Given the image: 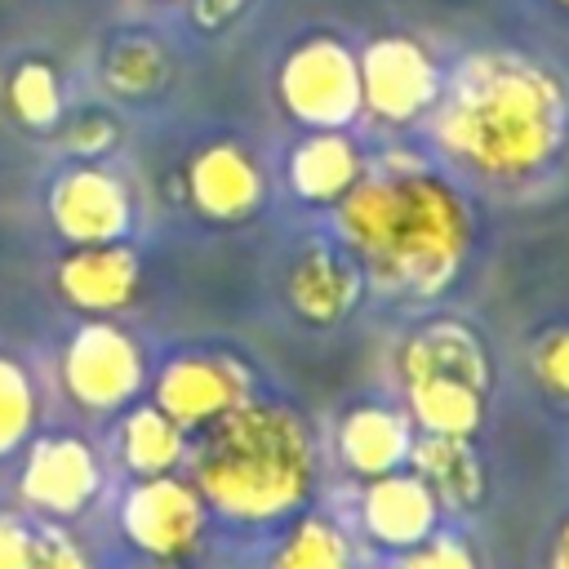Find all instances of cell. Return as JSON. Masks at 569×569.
<instances>
[{"mask_svg": "<svg viewBox=\"0 0 569 569\" xmlns=\"http://www.w3.org/2000/svg\"><path fill=\"white\" fill-rule=\"evenodd\" d=\"M427 120L453 164L489 182H529L569 147V89L520 49H480L458 62Z\"/></svg>", "mask_w": 569, "mask_h": 569, "instance_id": "cell-1", "label": "cell"}, {"mask_svg": "<svg viewBox=\"0 0 569 569\" xmlns=\"http://www.w3.org/2000/svg\"><path fill=\"white\" fill-rule=\"evenodd\" d=\"M338 240L382 293L436 298L471 253V209L453 182L418 160L365 169L333 204Z\"/></svg>", "mask_w": 569, "mask_h": 569, "instance_id": "cell-2", "label": "cell"}, {"mask_svg": "<svg viewBox=\"0 0 569 569\" xmlns=\"http://www.w3.org/2000/svg\"><path fill=\"white\" fill-rule=\"evenodd\" d=\"M191 485L209 511L240 525L298 516L316 489L311 431L293 409L249 396L218 422L200 427Z\"/></svg>", "mask_w": 569, "mask_h": 569, "instance_id": "cell-3", "label": "cell"}, {"mask_svg": "<svg viewBox=\"0 0 569 569\" xmlns=\"http://www.w3.org/2000/svg\"><path fill=\"white\" fill-rule=\"evenodd\" d=\"M276 98L302 129H347L360 120V67L356 49L338 36H307L276 71Z\"/></svg>", "mask_w": 569, "mask_h": 569, "instance_id": "cell-4", "label": "cell"}, {"mask_svg": "<svg viewBox=\"0 0 569 569\" xmlns=\"http://www.w3.org/2000/svg\"><path fill=\"white\" fill-rule=\"evenodd\" d=\"M360 67V116L387 129H409L431 116L445 76L413 36H378L356 53Z\"/></svg>", "mask_w": 569, "mask_h": 569, "instance_id": "cell-5", "label": "cell"}, {"mask_svg": "<svg viewBox=\"0 0 569 569\" xmlns=\"http://www.w3.org/2000/svg\"><path fill=\"white\" fill-rule=\"evenodd\" d=\"M204 520H209V507L200 489L173 471L138 476V485L124 493V507H120L124 538L160 565L187 560L204 538Z\"/></svg>", "mask_w": 569, "mask_h": 569, "instance_id": "cell-6", "label": "cell"}, {"mask_svg": "<svg viewBox=\"0 0 569 569\" xmlns=\"http://www.w3.org/2000/svg\"><path fill=\"white\" fill-rule=\"evenodd\" d=\"M62 378H67V391L84 409L107 413V409H124L142 391L147 365H142V351L133 347V338L124 329L98 320L71 338L67 360H62Z\"/></svg>", "mask_w": 569, "mask_h": 569, "instance_id": "cell-7", "label": "cell"}, {"mask_svg": "<svg viewBox=\"0 0 569 569\" xmlns=\"http://www.w3.org/2000/svg\"><path fill=\"white\" fill-rule=\"evenodd\" d=\"M240 400H249V369L218 351L178 356L156 378V409L169 413L182 431H200L218 422Z\"/></svg>", "mask_w": 569, "mask_h": 569, "instance_id": "cell-8", "label": "cell"}, {"mask_svg": "<svg viewBox=\"0 0 569 569\" xmlns=\"http://www.w3.org/2000/svg\"><path fill=\"white\" fill-rule=\"evenodd\" d=\"M49 213L58 231L76 244H116L133 222V204L124 182L102 164L67 169L49 191Z\"/></svg>", "mask_w": 569, "mask_h": 569, "instance_id": "cell-9", "label": "cell"}, {"mask_svg": "<svg viewBox=\"0 0 569 569\" xmlns=\"http://www.w3.org/2000/svg\"><path fill=\"white\" fill-rule=\"evenodd\" d=\"M365 293V271L347 249L302 244L284 267V302L307 325H338Z\"/></svg>", "mask_w": 569, "mask_h": 569, "instance_id": "cell-10", "label": "cell"}, {"mask_svg": "<svg viewBox=\"0 0 569 569\" xmlns=\"http://www.w3.org/2000/svg\"><path fill=\"white\" fill-rule=\"evenodd\" d=\"M440 525V502L431 498V489L409 471H387L365 480L360 489V529L373 547L382 551H409L418 542H427Z\"/></svg>", "mask_w": 569, "mask_h": 569, "instance_id": "cell-11", "label": "cell"}, {"mask_svg": "<svg viewBox=\"0 0 569 569\" xmlns=\"http://www.w3.org/2000/svg\"><path fill=\"white\" fill-rule=\"evenodd\" d=\"M187 191L191 204L213 222H244L262 209L267 178L258 160L236 142H213L187 164Z\"/></svg>", "mask_w": 569, "mask_h": 569, "instance_id": "cell-12", "label": "cell"}, {"mask_svg": "<svg viewBox=\"0 0 569 569\" xmlns=\"http://www.w3.org/2000/svg\"><path fill=\"white\" fill-rule=\"evenodd\" d=\"M22 493L49 516H76L98 493V458L76 436L40 440L22 471Z\"/></svg>", "mask_w": 569, "mask_h": 569, "instance_id": "cell-13", "label": "cell"}, {"mask_svg": "<svg viewBox=\"0 0 569 569\" xmlns=\"http://www.w3.org/2000/svg\"><path fill=\"white\" fill-rule=\"evenodd\" d=\"M409 449H413V422L400 409L356 405L338 422V458L356 480H373L409 467Z\"/></svg>", "mask_w": 569, "mask_h": 569, "instance_id": "cell-14", "label": "cell"}, {"mask_svg": "<svg viewBox=\"0 0 569 569\" xmlns=\"http://www.w3.org/2000/svg\"><path fill=\"white\" fill-rule=\"evenodd\" d=\"M365 169L369 160L347 129H307L289 156V187L307 204H338Z\"/></svg>", "mask_w": 569, "mask_h": 569, "instance_id": "cell-15", "label": "cell"}, {"mask_svg": "<svg viewBox=\"0 0 569 569\" xmlns=\"http://www.w3.org/2000/svg\"><path fill=\"white\" fill-rule=\"evenodd\" d=\"M400 378H462L471 387H489V356L480 338L458 320H431L400 347Z\"/></svg>", "mask_w": 569, "mask_h": 569, "instance_id": "cell-16", "label": "cell"}, {"mask_svg": "<svg viewBox=\"0 0 569 569\" xmlns=\"http://www.w3.org/2000/svg\"><path fill=\"white\" fill-rule=\"evenodd\" d=\"M58 289L84 311H120L138 293V258L120 240L116 244H80L62 262Z\"/></svg>", "mask_w": 569, "mask_h": 569, "instance_id": "cell-17", "label": "cell"}, {"mask_svg": "<svg viewBox=\"0 0 569 569\" xmlns=\"http://www.w3.org/2000/svg\"><path fill=\"white\" fill-rule=\"evenodd\" d=\"M409 471L431 489L440 511H471L485 498V462L471 440L458 436H413Z\"/></svg>", "mask_w": 569, "mask_h": 569, "instance_id": "cell-18", "label": "cell"}, {"mask_svg": "<svg viewBox=\"0 0 569 569\" xmlns=\"http://www.w3.org/2000/svg\"><path fill=\"white\" fill-rule=\"evenodd\" d=\"M405 405H409V422L422 436L471 440L485 422V391L462 378H409Z\"/></svg>", "mask_w": 569, "mask_h": 569, "instance_id": "cell-19", "label": "cell"}, {"mask_svg": "<svg viewBox=\"0 0 569 569\" xmlns=\"http://www.w3.org/2000/svg\"><path fill=\"white\" fill-rule=\"evenodd\" d=\"M120 453L133 476H164L187 458V431L156 405H138L120 427Z\"/></svg>", "mask_w": 569, "mask_h": 569, "instance_id": "cell-20", "label": "cell"}, {"mask_svg": "<svg viewBox=\"0 0 569 569\" xmlns=\"http://www.w3.org/2000/svg\"><path fill=\"white\" fill-rule=\"evenodd\" d=\"M271 569H356V547L329 516H298L280 538Z\"/></svg>", "mask_w": 569, "mask_h": 569, "instance_id": "cell-21", "label": "cell"}, {"mask_svg": "<svg viewBox=\"0 0 569 569\" xmlns=\"http://www.w3.org/2000/svg\"><path fill=\"white\" fill-rule=\"evenodd\" d=\"M107 84L116 93H129V98H142V93H156L164 84V49L151 44V40H120L111 53H107Z\"/></svg>", "mask_w": 569, "mask_h": 569, "instance_id": "cell-22", "label": "cell"}, {"mask_svg": "<svg viewBox=\"0 0 569 569\" xmlns=\"http://www.w3.org/2000/svg\"><path fill=\"white\" fill-rule=\"evenodd\" d=\"M9 102L13 111L36 124V129H49L62 111V93H58V76L44 67V62H22L9 80Z\"/></svg>", "mask_w": 569, "mask_h": 569, "instance_id": "cell-23", "label": "cell"}, {"mask_svg": "<svg viewBox=\"0 0 569 569\" xmlns=\"http://www.w3.org/2000/svg\"><path fill=\"white\" fill-rule=\"evenodd\" d=\"M31 418H36V400H31L27 373L13 360H0V453L27 440Z\"/></svg>", "mask_w": 569, "mask_h": 569, "instance_id": "cell-24", "label": "cell"}, {"mask_svg": "<svg viewBox=\"0 0 569 569\" xmlns=\"http://www.w3.org/2000/svg\"><path fill=\"white\" fill-rule=\"evenodd\" d=\"M533 373L556 400H569V325L547 329L533 342Z\"/></svg>", "mask_w": 569, "mask_h": 569, "instance_id": "cell-25", "label": "cell"}, {"mask_svg": "<svg viewBox=\"0 0 569 569\" xmlns=\"http://www.w3.org/2000/svg\"><path fill=\"white\" fill-rule=\"evenodd\" d=\"M400 569H480L471 547L449 533H431L427 542L400 551Z\"/></svg>", "mask_w": 569, "mask_h": 569, "instance_id": "cell-26", "label": "cell"}, {"mask_svg": "<svg viewBox=\"0 0 569 569\" xmlns=\"http://www.w3.org/2000/svg\"><path fill=\"white\" fill-rule=\"evenodd\" d=\"M31 569H89V560L80 556V547L58 533V529H44L36 538V551H31Z\"/></svg>", "mask_w": 569, "mask_h": 569, "instance_id": "cell-27", "label": "cell"}, {"mask_svg": "<svg viewBox=\"0 0 569 569\" xmlns=\"http://www.w3.org/2000/svg\"><path fill=\"white\" fill-rule=\"evenodd\" d=\"M111 138H116V129H111V120L107 116H84V120H76V129L67 133V147L76 151V156H98V151H107L111 147Z\"/></svg>", "mask_w": 569, "mask_h": 569, "instance_id": "cell-28", "label": "cell"}, {"mask_svg": "<svg viewBox=\"0 0 569 569\" xmlns=\"http://www.w3.org/2000/svg\"><path fill=\"white\" fill-rule=\"evenodd\" d=\"M31 551H36V538L18 520L0 516V569H31Z\"/></svg>", "mask_w": 569, "mask_h": 569, "instance_id": "cell-29", "label": "cell"}, {"mask_svg": "<svg viewBox=\"0 0 569 569\" xmlns=\"http://www.w3.org/2000/svg\"><path fill=\"white\" fill-rule=\"evenodd\" d=\"M240 4H244V0H196L191 9H196V18H200L204 27H222V22H231V18L240 13Z\"/></svg>", "mask_w": 569, "mask_h": 569, "instance_id": "cell-30", "label": "cell"}, {"mask_svg": "<svg viewBox=\"0 0 569 569\" xmlns=\"http://www.w3.org/2000/svg\"><path fill=\"white\" fill-rule=\"evenodd\" d=\"M547 569H569V520L560 525L556 542H551V556H547Z\"/></svg>", "mask_w": 569, "mask_h": 569, "instance_id": "cell-31", "label": "cell"}, {"mask_svg": "<svg viewBox=\"0 0 569 569\" xmlns=\"http://www.w3.org/2000/svg\"><path fill=\"white\" fill-rule=\"evenodd\" d=\"M551 9H560V13H569V0H547Z\"/></svg>", "mask_w": 569, "mask_h": 569, "instance_id": "cell-32", "label": "cell"}, {"mask_svg": "<svg viewBox=\"0 0 569 569\" xmlns=\"http://www.w3.org/2000/svg\"><path fill=\"white\" fill-rule=\"evenodd\" d=\"M142 569H169V565H160V560H156V565H142Z\"/></svg>", "mask_w": 569, "mask_h": 569, "instance_id": "cell-33", "label": "cell"}]
</instances>
